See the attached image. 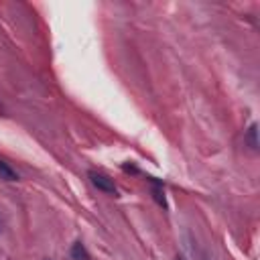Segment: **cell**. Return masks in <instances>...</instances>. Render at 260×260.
Masks as SVG:
<instances>
[{"label": "cell", "instance_id": "cell-4", "mask_svg": "<svg viewBox=\"0 0 260 260\" xmlns=\"http://www.w3.org/2000/svg\"><path fill=\"white\" fill-rule=\"evenodd\" d=\"M256 134H258V126L252 124L250 130H248V134H246V138H248V142H250V146H252L254 150H258V138H256Z\"/></svg>", "mask_w": 260, "mask_h": 260}, {"label": "cell", "instance_id": "cell-7", "mask_svg": "<svg viewBox=\"0 0 260 260\" xmlns=\"http://www.w3.org/2000/svg\"><path fill=\"white\" fill-rule=\"evenodd\" d=\"M205 260H207V258H205Z\"/></svg>", "mask_w": 260, "mask_h": 260}, {"label": "cell", "instance_id": "cell-1", "mask_svg": "<svg viewBox=\"0 0 260 260\" xmlns=\"http://www.w3.org/2000/svg\"><path fill=\"white\" fill-rule=\"evenodd\" d=\"M87 177H89L91 185H93V187H98L100 191L110 193V195H116V185H114V181H112L108 175L98 173V171H89V173H87Z\"/></svg>", "mask_w": 260, "mask_h": 260}, {"label": "cell", "instance_id": "cell-5", "mask_svg": "<svg viewBox=\"0 0 260 260\" xmlns=\"http://www.w3.org/2000/svg\"><path fill=\"white\" fill-rule=\"evenodd\" d=\"M152 197H154V201H156L158 205L167 207V201H165V193H162V189H152Z\"/></svg>", "mask_w": 260, "mask_h": 260}, {"label": "cell", "instance_id": "cell-2", "mask_svg": "<svg viewBox=\"0 0 260 260\" xmlns=\"http://www.w3.org/2000/svg\"><path fill=\"white\" fill-rule=\"evenodd\" d=\"M71 260H91V256H89V252L85 250V246L81 244V242H75L73 246H71Z\"/></svg>", "mask_w": 260, "mask_h": 260}, {"label": "cell", "instance_id": "cell-3", "mask_svg": "<svg viewBox=\"0 0 260 260\" xmlns=\"http://www.w3.org/2000/svg\"><path fill=\"white\" fill-rule=\"evenodd\" d=\"M0 179H4V181H18V173L6 160H2V158H0Z\"/></svg>", "mask_w": 260, "mask_h": 260}, {"label": "cell", "instance_id": "cell-6", "mask_svg": "<svg viewBox=\"0 0 260 260\" xmlns=\"http://www.w3.org/2000/svg\"><path fill=\"white\" fill-rule=\"evenodd\" d=\"M0 234H2V217H0Z\"/></svg>", "mask_w": 260, "mask_h": 260}]
</instances>
